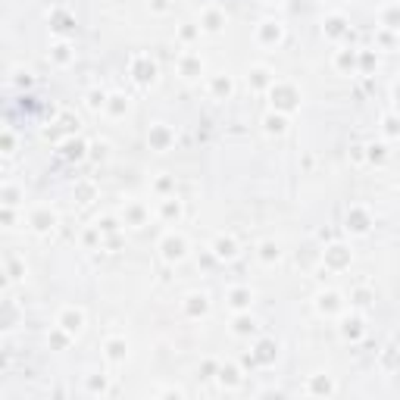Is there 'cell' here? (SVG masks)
<instances>
[{"mask_svg": "<svg viewBox=\"0 0 400 400\" xmlns=\"http://www.w3.org/2000/svg\"><path fill=\"white\" fill-rule=\"evenodd\" d=\"M269 104H272V110L291 116L294 110H301V88L288 79H276V85L269 88Z\"/></svg>", "mask_w": 400, "mask_h": 400, "instance_id": "obj_1", "label": "cell"}, {"mask_svg": "<svg viewBox=\"0 0 400 400\" xmlns=\"http://www.w3.org/2000/svg\"><path fill=\"white\" fill-rule=\"evenodd\" d=\"M157 250H160V256H163L166 263H182V260H188L191 244H188V238H184V231L169 229L163 238H160Z\"/></svg>", "mask_w": 400, "mask_h": 400, "instance_id": "obj_2", "label": "cell"}, {"mask_svg": "<svg viewBox=\"0 0 400 400\" xmlns=\"http://www.w3.org/2000/svg\"><path fill=\"white\" fill-rule=\"evenodd\" d=\"M313 307L322 319H341V316L347 313V301H344V294L335 288H322L319 294H316Z\"/></svg>", "mask_w": 400, "mask_h": 400, "instance_id": "obj_3", "label": "cell"}, {"mask_svg": "<svg viewBox=\"0 0 400 400\" xmlns=\"http://www.w3.org/2000/svg\"><path fill=\"white\" fill-rule=\"evenodd\" d=\"M53 325H59V328L66 332V335L82 338V335H85V328H88V313H85V307L66 303V307L57 313V322H53Z\"/></svg>", "mask_w": 400, "mask_h": 400, "instance_id": "obj_4", "label": "cell"}, {"mask_svg": "<svg viewBox=\"0 0 400 400\" xmlns=\"http://www.w3.org/2000/svg\"><path fill=\"white\" fill-rule=\"evenodd\" d=\"M26 222H28V229H32L35 235H50V231L59 225V213L53 210L50 204H38V207H32V210H28Z\"/></svg>", "mask_w": 400, "mask_h": 400, "instance_id": "obj_5", "label": "cell"}, {"mask_svg": "<svg viewBox=\"0 0 400 400\" xmlns=\"http://www.w3.org/2000/svg\"><path fill=\"white\" fill-rule=\"evenodd\" d=\"M128 75L138 82L141 88H151L153 82H157L160 69H157V63H153L147 53H135V57L128 59Z\"/></svg>", "mask_w": 400, "mask_h": 400, "instance_id": "obj_6", "label": "cell"}, {"mask_svg": "<svg viewBox=\"0 0 400 400\" xmlns=\"http://www.w3.org/2000/svg\"><path fill=\"white\" fill-rule=\"evenodd\" d=\"M254 38L260 47H278L285 41V22L278 19H260L254 28Z\"/></svg>", "mask_w": 400, "mask_h": 400, "instance_id": "obj_7", "label": "cell"}, {"mask_svg": "<svg viewBox=\"0 0 400 400\" xmlns=\"http://www.w3.org/2000/svg\"><path fill=\"white\" fill-rule=\"evenodd\" d=\"M350 263H354V254H350V247H344V244H328V247L322 250V266H325V272H344V269H350Z\"/></svg>", "mask_w": 400, "mask_h": 400, "instance_id": "obj_8", "label": "cell"}, {"mask_svg": "<svg viewBox=\"0 0 400 400\" xmlns=\"http://www.w3.org/2000/svg\"><path fill=\"white\" fill-rule=\"evenodd\" d=\"M147 147L157 153H166L175 147V128L166 122H153L151 128H147Z\"/></svg>", "mask_w": 400, "mask_h": 400, "instance_id": "obj_9", "label": "cell"}, {"mask_svg": "<svg viewBox=\"0 0 400 400\" xmlns=\"http://www.w3.org/2000/svg\"><path fill=\"white\" fill-rule=\"evenodd\" d=\"M344 229H347L350 235H369V229H372V213H369V207L350 204L347 216H344Z\"/></svg>", "mask_w": 400, "mask_h": 400, "instance_id": "obj_10", "label": "cell"}, {"mask_svg": "<svg viewBox=\"0 0 400 400\" xmlns=\"http://www.w3.org/2000/svg\"><path fill=\"white\" fill-rule=\"evenodd\" d=\"M210 294L207 291H191V294H184V301H182V309H184V316L188 319H207L210 316Z\"/></svg>", "mask_w": 400, "mask_h": 400, "instance_id": "obj_11", "label": "cell"}, {"mask_svg": "<svg viewBox=\"0 0 400 400\" xmlns=\"http://www.w3.org/2000/svg\"><path fill=\"white\" fill-rule=\"evenodd\" d=\"M104 360L110 366H122L128 360V338L125 335H106L104 338Z\"/></svg>", "mask_w": 400, "mask_h": 400, "instance_id": "obj_12", "label": "cell"}, {"mask_svg": "<svg viewBox=\"0 0 400 400\" xmlns=\"http://www.w3.org/2000/svg\"><path fill=\"white\" fill-rule=\"evenodd\" d=\"M272 85H276V73H272L269 66L256 63V66H250V69H247V88H250V91L269 94Z\"/></svg>", "mask_w": 400, "mask_h": 400, "instance_id": "obj_13", "label": "cell"}, {"mask_svg": "<svg viewBox=\"0 0 400 400\" xmlns=\"http://www.w3.org/2000/svg\"><path fill=\"white\" fill-rule=\"evenodd\" d=\"M197 26L204 28L207 35H219L229 26V13H225L222 7H216V3H210V7L200 10V22H197Z\"/></svg>", "mask_w": 400, "mask_h": 400, "instance_id": "obj_14", "label": "cell"}, {"mask_svg": "<svg viewBox=\"0 0 400 400\" xmlns=\"http://www.w3.org/2000/svg\"><path fill=\"white\" fill-rule=\"evenodd\" d=\"M175 66H178V75H182L184 82H194V79H200V75H204V59H200V53H194V50H182V53H178Z\"/></svg>", "mask_w": 400, "mask_h": 400, "instance_id": "obj_15", "label": "cell"}, {"mask_svg": "<svg viewBox=\"0 0 400 400\" xmlns=\"http://www.w3.org/2000/svg\"><path fill=\"white\" fill-rule=\"evenodd\" d=\"M303 394H309V397H332V394H338V381L328 372H316L307 379Z\"/></svg>", "mask_w": 400, "mask_h": 400, "instance_id": "obj_16", "label": "cell"}, {"mask_svg": "<svg viewBox=\"0 0 400 400\" xmlns=\"http://www.w3.org/2000/svg\"><path fill=\"white\" fill-rule=\"evenodd\" d=\"M157 216L169 225H178L184 216V204L178 200V194H169V197H157Z\"/></svg>", "mask_w": 400, "mask_h": 400, "instance_id": "obj_17", "label": "cell"}, {"mask_svg": "<svg viewBox=\"0 0 400 400\" xmlns=\"http://www.w3.org/2000/svg\"><path fill=\"white\" fill-rule=\"evenodd\" d=\"M210 250L219 263H231V260H238V254H241V244H238L235 235H216L210 244Z\"/></svg>", "mask_w": 400, "mask_h": 400, "instance_id": "obj_18", "label": "cell"}, {"mask_svg": "<svg viewBox=\"0 0 400 400\" xmlns=\"http://www.w3.org/2000/svg\"><path fill=\"white\" fill-rule=\"evenodd\" d=\"M207 91L213 100H231L235 97V79L229 73H216L207 79Z\"/></svg>", "mask_w": 400, "mask_h": 400, "instance_id": "obj_19", "label": "cell"}, {"mask_svg": "<svg viewBox=\"0 0 400 400\" xmlns=\"http://www.w3.org/2000/svg\"><path fill=\"white\" fill-rule=\"evenodd\" d=\"M216 385L222 391H238L244 385V372L238 363H219V372H216Z\"/></svg>", "mask_w": 400, "mask_h": 400, "instance_id": "obj_20", "label": "cell"}, {"mask_svg": "<svg viewBox=\"0 0 400 400\" xmlns=\"http://www.w3.org/2000/svg\"><path fill=\"white\" fill-rule=\"evenodd\" d=\"M147 216H151V210H147L141 200H125L122 207V225H128V229H144L147 225Z\"/></svg>", "mask_w": 400, "mask_h": 400, "instance_id": "obj_21", "label": "cell"}, {"mask_svg": "<svg viewBox=\"0 0 400 400\" xmlns=\"http://www.w3.org/2000/svg\"><path fill=\"white\" fill-rule=\"evenodd\" d=\"M256 301V291L250 288V285H235V288H229V294H225V303H229L235 313H244V309H250Z\"/></svg>", "mask_w": 400, "mask_h": 400, "instance_id": "obj_22", "label": "cell"}, {"mask_svg": "<svg viewBox=\"0 0 400 400\" xmlns=\"http://www.w3.org/2000/svg\"><path fill=\"white\" fill-rule=\"evenodd\" d=\"M291 128V119L288 113H278V110H269L266 116H263V131L269 135V138H285Z\"/></svg>", "mask_w": 400, "mask_h": 400, "instance_id": "obj_23", "label": "cell"}, {"mask_svg": "<svg viewBox=\"0 0 400 400\" xmlns=\"http://www.w3.org/2000/svg\"><path fill=\"white\" fill-rule=\"evenodd\" d=\"M350 26H347V16L344 13H328L325 19H322V35H325L328 41H341L347 38Z\"/></svg>", "mask_w": 400, "mask_h": 400, "instance_id": "obj_24", "label": "cell"}, {"mask_svg": "<svg viewBox=\"0 0 400 400\" xmlns=\"http://www.w3.org/2000/svg\"><path fill=\"white\" fill-rule=\"evenodd\" d=\"M231 335H235V338H254V335H260V322L250 316V309L231 316Z\"/></svg>", "mask_w": 400, "mask_h": 400, "instance_id": "obj_25", "label": "cell"}, {"mask_svg": "<svg viewBox=\"0 0 400 400\" xmlns=\"http://www.w3.org/2000/svg\"><path fill=\"white\" fill-rule=\"evenodd\" d=\"M332 63H335V69H338L341 75H354V73H360V50L341 47V50H335Z\"/></svg>", "mask_w": 400, "mask_h": 400, "instance_id": "obj_26", "label": "cell"}, {"mask_svg": "<svg viewBox=\"0 0 400 400\" xmlns=\"http://www.w3.org/2000/svg\"><path fill=\"white\" fill-rule=\"evenodd\" d=\"M366 335V319H363V313H344L341 316V338L344 341H360V338Z\"/></svg>", "mask_w": 400, "mask_h": 400, "instance_id": "obj_27", "label": "cell"}, {"mask_svg": "<svg viewBox=\"0 0 400 400\" xmlns=\"http://www.w3.org/2000/svg\"><path fill=\"white\" fill-rule=\"evenodd\" d=\"M278 356V344L272 341V338H260L256 341V347L250 350V360L256 363V366H272Z\"/></svg>", "mask_w": 400, "mask_h": 400, "instance_id": "obj_28", "label": "cell"}, {"mask_svg": "<svg viewBox=\"0 0 400 400\" xmlns=\"http://www.w3.org/2000/svg\"><path fill=\"white\" fill-rule=\"evenodd\" d=\"M256 260H260L263 266H276V263L282 260V244H278L276 238H263V241L256 244Z\"/></svg>", "mask_w": 400, "mask_h": 400, "instance_id": "obj_29", "label": "cell"}, {"mask_svg": "<svg viewBox=\"0 0 400 400\" xmlns=\"http://www.w3.org/2000/svg\"><path fill=\"white\" fill-rule=\"evenodd\" d=\"M50 63L57 66V69L73 66V63H75V47L69 44V41H57V44L50 47Z\"/></svg>", "mask_w": 400, "mask_h": 400, "instance_id": "obj_30", "label": "cell"}, {"mask_svg": "<svg viewBox=\"0 0 400 400\" xmlns=\"http://www.w3.org/2000/svg\"><path fill=\"white\" fill-rule=\"evenodd\" d=\"M379 28H388V32L400 35V3H385L379 10Z\"/></svg>", "mask_w": 400, "mask_h": 400, "instance_id": "obj_31", "label": "cell"}, {"mask_svg": "<svg viewBox=\"0 0 400 400\" xmlns=\"http://www.w3.org/2000/svg\"><path fill=\"white\" fill-rule=\"evenodd\" d=\"M131 110V97L128 94H122V91H113L110 97H106V116H113V119H122L125 113Z\"/></svg>", "mask_w": 400, "mask_h": 400, "instance_id": "obj_32", "label": "cell"}, {"mask_svg": "<svg viewBox=\"0 0 400 400\" xmlns=\"http://www.w3.org/2000/svg\"><path fill=\"white\" fill-rule=\"evenodd\" d=\"M26 263L19 260L16 254H7L3 256V276H7V285H13V282H22L26 278Z\"/></svg>", "mask_w": 400, "mask_h": 400, "instance_id": "obj_33", "label": "cell"}, {"mask_svg": "<svg viewBox=\"0 0 400 400\" xmlns=\"http://www.w3.org/2000/svg\"><path fill=\"white\" fill-rule=\"evenodd\" d=\"M88 151H91V144L82 141V138H66L63 141V157L66 160H75V163H79V160L88 157Z\"/></svg>", "mask_w": 400, "mask_h": 400, "instance_id": "obj_34", "label": "cell"}, {"mask_svg": "<svg viewBox=\"0 0 400 400\" xmlns=\"http://www.w3.org/2000/svg\"><path fill=\"white\" fill-rule=\"evenodd\" d=\"M85 394H91V397H104V394H110V375L104 372H94L85 379Z\"/></svg>", "mask_w": 400, "mask_h": 400, "instance_id": "obj_35", "label": "cell"}, {"mask_svg": "<svg viewBox=\"0 0 400 400\" xmlns=\"http://www.w3.org/2000/svg\"><path fill=\"white\" fill-rule=\"evenodd\" d=\"M381 135H385L388 141L400 138V113H385V116H381Z\"/></svg>", "mask_w": 400, "mask_h": 400, "instance_id": "obj_36", "label": "cell"}, {"mask_svg": "<svg viewBox=\"0 0 400 400\" xmlns=\"http://www.w3.org/2000/svg\"><path fill=\"white\" fill-rule=\"evenodd\" d=\"M372 301H375V294L366 288V285H360V288L350 291V307H356V309H369Z\"/></svg>", "mask_w": 400, "mask_h": 400, "instance_id": "obj_37", "label": "cell"}, {"mask_svg": "<svg viewBox=\"0 0 400 400\" xmlns=\"http://www.w3.org/2000/svg\"><path fill=\"white\" fill-rule=\"evenodd\" d=\"M106 97H110L106 91H100V88H91V91L85 94V106H88L91 113H104V110H106Z\"/></svg>", "mask_w": 400, "mask_h": 400, "instance_id": "obj_38", "label": "cell"}, {"mask_svg": "<svg viewBox=\"0 0 400 400\" xmlns=\"http://www.w3.org/2000/svg\"><path fill=\"white\" fill-rule=\"evenodd\" d=\"M153 194H157V197H169V194H175V178L166 175V172H160V175L153 178Z\"/></svg>", "mask_w": 400, "mask_h": 400, "instance_id": "obj_39", "label": "cell"}, {"mask_svg": "<svg viewBox=\"0 0 400 400\" xmlns=\"http://www.w3.org/2000/svg\"><path fill=\"white\" fill-rule=\"evenodd\" d=\"M200 35H204V28L194 26V22H184V26H178V41H182V44H194Z\"/></svg>", "mask_w": 400, "mask_h": 400, "instance_id": "obj_40", "label": "cell"}, {"mask_svg": "<svg viewBox=\"0 0 400 400\" xmlns=\"http://www.w3.org/2000/svg\"><path fill=\"white\" fill-rule=\"evenodd\" d=\"M0 197H3V207H19L26 194H22V188H16L13 182H7V184H3V194H0Z\"/></svg>", "mask_w": 400, "mask_h": 400, "instance_id": "obj_41", "label": "cell"}, {"mask_svg": "<svg viewBox=\"0 0 400 400\" xmlns=\"http://www.w3.org/2000/svg\"><path fill=\"white\" fill-rule=\"evenodd\" d=\"M94 225H97V229L104 231V238H106V235H116V231L122 229V219H119V216H100Z\"/></svg>", "mask_w": 400, "mask_h": 400, "instance_id": "obj_42", "label": "cell"}, {"mask_svg": "<svg viewBox=\"0 0 400 400\" xmlns=\"http://www.w3.org/2000/svg\"><path fill=\"white\" fill-rule=\"evenodd\" d=\"M366 160H369V163H385L388 147L381 144V141H379V144H375V141H372V144H366Z\"/></svg>", "mask_w": 400, "mask_h": 400, "instance_id": "obj_43", "label": "cell"}, {"mask_svg": "<svg viewBox=\"0 0 400 400\" xmlns=\"http://www.w3.org/2000/svg\"><path fill=\"white\" fill-rule=\"evenodd\" d=\"M53 16H57V19H53V22H57V26H53V28H57L59 35H63V32H69V28H73V16L66 13V10H57V13H53Z\"/></svg>", "mask_w": 400, "mask_h": 400, "instance_id": "obj_44", "label": "cell"}, {"mask_svg": "<svg viewBox=\"0 0 400 400\" xmlns=\"http://www.w3.org/2000/svg\"><path fill=\"white\" fill-rule=\"evenodd\" d=\"M75 197H79L82 204L94 200V184H91V182H79V184H75Z\"/></svg>", "mask_w": 400, "mask_h": 400, "instance_id": "obj_45", "label": "cell"}, {"mask_svg": "<svg viewBox=\"0 0 400 400\" xmlns=\"http://www.w3.org/2000/svg\"><path fill=\"white\" fill-rule=\"evenodd\" d=\"M219 372V363L216 360H204L200 363V379H216Z\"/></svg>", "mask_w": 400, "mask_h": 400, "instance_id": "obj_46", "label": "cell"}, {"mask_svg": "<svg viewBox=\"0 0 400 400\" xmlns=\"http://www.w3.org/2000/svg\"><path fill=\"white\" fill-rule=\"evenodd\" d=\"M369 69H375V53L360 50V73H369Z\"/></svg>", "mask_w": 400, "mask_h": 400, "instance_id": "obj_47", "label": "cell"}, {"mask_svg": "<svg viewBox=\"0 0 400 400\" xmlns=\"http://www.w3.org/2000/svg\"><path fill=\"white\" fill-rule=\"evenodd\" d=\"M16 151V135H13V128H3V153H13Z\"/></svg>", "mask_w": 400, "mask_h": 400, "instance_id": "obj_48", "label": "cell"}, {"mask_svg": "<svg viewBox=\"0 0 400 400\" xmlns=\"http://www.w3.org/2000/svg\"><path fill=\"white\" fill-rule=\"evenodd\" d=\"M0 216H3V225H7V229H16V207H3Z\"/></svg>", "mask_w": 400, "mask_h": 400, "instance_id": "obj_49", "label": "cell"}, {"mask_svg": "<svg viewBox=\"0 0 400 400\" xmlns=\"http://www.w3.org/2000/svg\"><path fill=\"white\" fill-rule=\"evenodd\" d=\"M91 151H94L91 157H100V160L106 157V144H91Z\"/></svg>", "mask_w": 400, "mask_h": 400, "instance_id": "obj_50", "label": "cell"}, {"mask_svg": "<svg viewBox=\"0 0 400 400\" xmlns=\"http://www.w3.org/2000/svg\"><path fill=\"white\" fill-rule=\"evenodd\" d=\"M391 97L400 104V82H394V85H391Z\"/></svg>", "mask_w": 400, "mask_h": 400, "instance_id": "obj_51", "label": "cell"}, {"mask_svg": "<svg viewBox=\"0 0 400 400\" xmlns=\"http://www.w3.org/2000/svg\"><path fill=\"white\" fill-rule=\"evenodd\" d=\"M166 7H169V0H157V3H153V10H157V13H163Z\"/></svg>", "mask_w": 400, "mask_h": 400, "instance_id": "obj_52", "label": "cell"}, {"mask_svg": "<svg viewBox=\"0 0 400 400\" xmlns=\"http://www.w3.org/2000/svg\"><path fill=\"white\" fill-rule=\"evenodd\" d=\"M266 3H282V0H266Z\"/></svg>", "mask_w": 400, "mask_h": 400, "instance_id": "obj_53", "label": "cell"}]
</instances>
